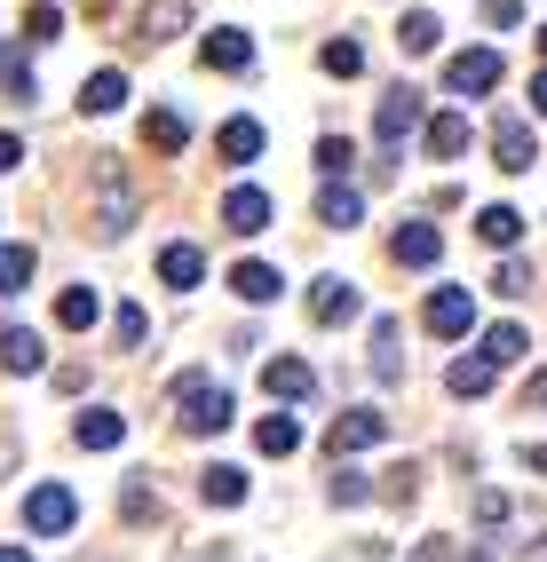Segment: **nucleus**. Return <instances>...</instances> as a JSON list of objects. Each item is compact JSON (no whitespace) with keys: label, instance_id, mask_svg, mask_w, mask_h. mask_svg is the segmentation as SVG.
<instances>
[{"label":"nucleus","instance_id":"5","mask_svg":"<svg viewBox=\"0 0 547 562\" xmlns=\"http://www.w3.org/2000/svg\"><path fill=\"white\" fill-rule=\"evenodd\" d=\"M381 436H389V412L357 404V412H342V420L325 428V452H365V443H381Z\"/></svg>","mask_w":547,"mask_h":562},{"label":"nucleus","instance_id":"9","mask_svg":"<svg viewBox=\"0 0 547 562\" xmlns=\"http://www.w3.org/2000/svg\"><path fill=\"white\" fill-rule=\"evenodd\" d=\"M421 151L428 159H460L468 151V120H460V111H428V120H421Z\"/></svg>","mask_w":547,"mask_h":562},{"label":"nucleus","instance_id":"41","mask_svg":"<svg viewBox=\"0 0 547 562\" xmlns=\"http://www.w3.org/2000/svg\"><path fill=\"white\" fill-rule=\"evenodd\" d=\"M9 167H24V135L0 127V175H9Z\"/></svg>","mask_w":547,"mask_h":562},{"label":"nucleus","instance_id":"32","mask_svg":"<svg viewBox=\"0 0 547 562\" xmlns=\"http://www.w3.org/2000/svg\"><path fill=\"white\" fill-rule=\"evenodd\" d=\"M325 71H334V80H357V71H365V48L357 41H325V56H317Z\"/></svg>","mask_w":547,"mask_h":562},{"label":"nucleus","instance_id":"20","mask_svg":"<svg viewBox=\"0 0 547 562\" xmlns=\"http://www.w3.org/2000/svg\"><path fill=\"white\" fill-rule=\"evenodd\" d=\"M96 317H103L96 285H64V293H56V325H64V333H88Z\"/></svg>","mask_w":547,"mask_h":562},{"label":"nucleus","instance_id":"39","mask_svg":"<svg viewBox=\"0 0 547 562\" xmlns=\"http://www.w3.org/2000/svg\"><path fill=\"white\" fill-rule=\"evenodd\" d=\"M365 492H373V483H365V475H357V468H342V475H334V499H342V507H357V499H365Z\"/></svg>","mask_w":547,"mask_h":562},{"label":"nucleus","instance_id":"28","mask_svg":"<svg viewBox=\"0 0 547 562\" xmlns=\"http://www.w3.org/2000/svg\"><path fill=\"white\" fill-rule=\"evenodd\" d=\"M357 214H365V199L349 191V182H334V191H325V199H317V222H325V231H349V222H357Z\"/></svg>","mask_w":547,"mask_h":562},{"label":"nucleus","instance_id":"31","mask_svg":"<svg viewBox=\"0 0 547 562\" xmlns=\"http://www.w3.org/2000/svg\"><path fill=\"white\" fill-rule=\"evenodd\" d=\"M32 261H41L32 246H0V293H24L32 285Z\"/></svg>","mask_w":547,"mask_h":562},{"label":"nucleus","instance_id":"11","mask_svg":"<svg viewBox=\"0 0 547 562\" xmlns=\"http://www.w3.org/2000/svg\"><path fill=\"white\" fill-rule=\"evenodd\" d=\"M263 389H270L278 404H302V396L317 389V372H310L302 357H270V364H263Z\"/></svg>","mask_w":547,"mask_h":562},{"label":"nucleus","instance_id":"35","mask_svg":"<svg viewBox=\"0 0 547 562\" xmlns=\"http://www.w3.org/2000/svg\"><path fill=\"white\" fill-rule=\"evenodd\" d=\"M24 41H32V48H56V41H64V16H56V9H32V16H24Z\"/></svg>","mask_w":547,"mask_h":562},{"label":"nucleus","instance_id":"33","mask_svg":"<svg viewBox=\"0 0 547 562\" xmlns=\"http://www.w3.org/2000/svg\"><path fill=\"white\" fill-rule=\"evenodd\" d=\"M373 372H381V381H397V372H405V357H397V325H389V317L373 325Z\"/></svg>","mask_w":547,"mask_h":562},{"label":"nucleus","instance_id":"23","mask_svg":"<svg viewBox=\"0 0 547 562\" xmlns=\"http://www.w3.org/2000/svg\"><path fill=\"white\" fill-rule=\"evenodd\" d=\"M492 381H500V364H492V357H453V372H445V389H453V396H484Z\"/></svg>","mask_w":547,"mask_h":562},{"label":"nucleus","instance_id":"16","mask_svg":"<svg viewBox=\"0 0 547 562\" xmlns=\"http://www.w3.org/2000/svg\"><path fill=\"white\" fill-rule=\"evenodd\" d=\"M214 143H223V159H238V167H246V159H263V143H270V135H263V120H246V111H238V120L214 127Z\"/></svg>","mask_w":547,"mask_h":562},{"label":"nucleus","instance_id":"15","mask_svg":"<svg viewBox=\"0 0 547 562\" xmlns=\"http://www.w3.org/2000/svg\"><path fill=\"white\" fill-rule=\"evenodd\" d=\"M199 56H206V71H254V41H246V32H231V24H223V32H206V48H199Z\"/></svg>","mask_w":547,"mask_h":562},{"label":"nucleus","instance_id":"38","mask_svg":"<svg viewBox=\"0 0 547 562\" xmlns=\"http://www.w3.org/2000/svg\"><path fill=\"white\" fill-rule=\"evenodd\" d=\"M492 285L507 293V302H516V293H532V270H524V261H516V254H507V261H500V278H492Z\"/></svg>","mask_w":547,"mask_h":562},{"label":"nucleus","instance_id":"10","mask_svg":"<svg viewBox=\"0 0 547 562\" xmlns=\"http://www.w3.org/2000/svg\"><path fill=\"white\" fill-rule=\"evenodd\" d=\"M159 278H167L175 293H191V285L206 278V254H199L191 238H167V246H159Z\"/></svg>","mask_w":547,"mask_h":562},{"label":"nucleus","instance_id":"45","mask_svg":"<svg viewBox=\"0 0 547 562\" xmlns=\"http://www.w3.org/2000/svg\"><path fill=\"white\" fill-rule=\"evenodd\" d=\"M0 562H32V554H24V547H0Z\"/></svg>","mask_w":547,"mask_h":562},{"label":"nucleus","instance_id":"25","mask_svg":"<svg viewBox=\"0 0 547 562\" xmlns=\"http://www.w3.org/2000/svg\"><path fill=\"white\" fill-rule=\"evenodd\" d=\"M477 238L507 254V246H516V238H524V214H516V206H484V214H477Z\"/></svg>","mask_w":547,"mask_h":562},{"label":"nucleus","instance_id":"29","mask_svg":"<svg viewBox=\"0 0 547 562\" xmlns=\"http://www.w3.org/2000/svg\"><path fill=\"white\" fill-rule=\"evenodd\" d=\"M182 16H191L182 0H152V9H143V32H135V41H152V48H159V41H175V24H182Z\"/></svg>","mask_w":547,"mask_h":562},{"label":"nucleus","instance_id":"36","mask_svg":"<svg viewBox=\"0 0 547 562\" xmlns=\"http://www.w3.org/2000/svg\"><path fill=\"white\" fill-rule=\"evenodd\" d=\"M112 333H120V341L135 349V341H143V333H152V317H143L135 302H120V310H112Z\"/></svg>","mask_w":547,"mask_h":562},{"label":"nucleus","instance_id":"44","mask_svg":"<svg viewBox=\"0 0 547 562\" xmlns=\"http://www.w3.org/2000/svg\"><path fill=\"white\" fill-rule=\"evenodd\" d=\"M532 111H539V120H547V71H539V80H532Z\"/></svg>","mask_w":547,"mask_h":562},{"label":"nucleus","instance_id":"19","mask_svg":"<svg viewBox=\"0 0 547 562\" xmlns=\"http://www.w3.org/2000/svg\"><path fill=\"white\" fill-rule=\"evenodd\" d=\"M120 103H127V71H88V88H80L88 120H103V111H120Z\"/></svg>","mask_w":547,"mask_h":562},{"label":"nucleus","instance_id":"26","mask_svg":"<svg viewBox=\"0 0 547 562\" xmlns=\"http://www.w3.org/2000/svg\"><path fill=\"white\" fill-rule=\"evenodd\" d=\"M0 364H9V372H41V333L9 325V333H0Z\"/></svg>","mask_w":547,"mask_h":562},{"label":"nucleus","instance_id":"12","mask_svg":"<svg viewBox=\"0 0 547 562\" xmlns=\"http://www.w3.org/2000/svg\"><path fill=\"white\" fill-rule=\"evenodd\" d=\"M223 222L238 238H254V231H270V191H254V182H238V191L223 199Z\"/></svg>","mask_w":547,"mask_h":562},{"label":"nucleus","instance_id":"42","mask_svg":"<svg viewBox=\"0 0 547 562\" xmlns=\"http://www.w3.org/2000/svg\"><path fill=\"white\" fill-rule=\"evenodd\" d=\"M477 522H507V499L500 492H477Z\"/></svg>","mask_w":547,"mask_h":562},{"label":"nucleus","instance_id":"24","mask_svg":"<svg viewBox=\"0 0 547 562\" xmlns=\"http://www.w3.org/2000/svg\"><path fill=\"white\" fill-rule=\"evenodd\" d=\"M199 492H206V507H238V499H246V468H231V460H214V468L199 475Z\"/></svg>","mask_w":547,"mask_h":562},{"label":"nucleus","instance_id":"34","mask_svg":"<svg viewBox=\"0 0 547 562\" xmlns=\"http://www.w3.org/2000/svg\"><path fill=\"white\" fill-rule=\"evenodd\" d=\"M349 167H357V151H349V135H325V143H317V175H334V182H342Z\"/></svg>","mask_w":547,"mask_h":562},{"label":"nucleus","instance_id":"43","mask_svg":"<svg viewBox=\"0 0 547 562\" xmlns=\"http://www.w3.org/2000/svg\"><path fill=\"white\" fill-rule=\"evenodd\" d=\"M524 404H547V372H532V381H524Z\"/></svg>","mask_w":547,"mask_h":562},{"label":"nucleus","instance_id":"7","mask_svg":"<svg viewBox=\"0 0 547 562\" xmlns=\"http://www.w3.org/2000/svg\"><path fill=\"white\" fill-rule=\"evenodd\" d=\"M389 254L405 261V270H428V261H445V231H436V222H405V231L389 238Z\"/></svg>","mask_w":547,"mask_h":562},{"label":"nucleus","instance_id":"13","mask_svg":"<svg viewBox=\"0 0 547 562\" xmlns=\"http://www.w3.org/2000/svg\"><path fill=\"white\" fill-rule=\"evenodd\" d=\"M310 317H317V325H349V317H357V285H349V278H317V285H310Z\"/></svg>","mask_w":547,"mask_h":562},{"label":"nucleus","instance_id":"18","mask_svg":"<svg viewBox=\"0 0 547 562\" xmlns=\"http://www.w3.org/2000/svg\"><path fill=\"white\" fill-rule=\"evenodd\" d=\"M278 270H270V261H238V270H231V293H238V302H254V310H263V302H278Z\"/></svg>","mask_w":547,"mask_h":562},{"label":"nucleus","instance_id":"27","mask_svg":"<svg viewBox=\"0 0 547 562\" xmlns=\"http://www.w3.org/2000/svg\"><path fill=\"white\" fill-rule=\"evenodd\" d=\"M524 349H532V333H524L516 317H507V325H492V333H484V349H477V357H492V364H516Z\"/></svg>","mask_w":547,"mask_h":562},{"label":"nucleus","instance_id":"2","mask_svg":"<svg viewBox=\"0 0 547 562\" xmlns=\"http://www.w3.org/2000/svg\"><path fill=\"white\" fill-rule=\"evenodd\" d=\"M500 80H507V56H500V48H460V56L445 64V88H453V95H492Z\"/></svg>","mask_w":547,"mask_h":562},{"label":"nucleus","instance_id":"1","mask_svg":"<svg viewBox=\"0 0 547 562\" xmlns=\"http://www.w3.org/2000/svg\"><path fill=\"white\" fill-rule=\"evenodd\" d=\"M175 412H182V428H191V436H223L238 404H231L223 381H206V372H182V381H175Z\"/></svg>","mask_w":547,"mask_h":562},{"label":"nucleus","instance_id":"37","mask_svg":"<svg viewBox=\"0 0 547 562\" xmlns=\"http://www.w3.org/2000/svg\"><path fill=\"white\" fill-rule=\"evenodd\" d=\"M120 515H127V522H152V515H159V499L143 492V483H127V492H120Z\"/></svg>","mask_w":547,"mask_h":562},{"label":"nucleus","instance_id":"40","mask_svg":"<svg viewBox=\"0 0 547 562\" xmlns=\"http://www.w3.org/2000/svg\"><path fill=\"white\" fill-rule=\"evenodd\" d=\"M484 24H524V0H484Z\"/></svg>","mask_w":547,"mask_h":562},{"label":"nucleus","instance_id":"22","mask_svg":"<svg viewBox=\"0 0 547 562\" xmlns=\"http://www.w3.org/2000/svg\"><path fill=\"white\" fill-rule=\"evenodd\" d=\"M143 143H152V151H182V143H191V111H152V120H143Z\"/></svg>","mask_w":547,"mask_h":562},{"label":"nucleus","instance_id":"3","mask_svg":"<svg viewBox=\"0 0 547 562\" xmlns=\"http://www.w3.org/2000/svg\"><path fill=\"white\" fill-rule=\"evenodd\" d=\"M421 325L436 333V341H460L468 325H477V302H468V285H436L421 302Z\"/></svg>","mask_w":547,"mask_h":562},{"label":"nucleus","instance_id":"14","mask_svg":"<svg viewBox=\"0 0 547 562\" xmlns=\"http://www.w3.org/2000/svg\"><path fill=\"white\" fill-rule=\"evenodd\" d=\"M413 120H421V88H389V95H381V120H373V135H381V151H389V143L405 135Z\"/></svg>","mask_w":547,"mask_h":562},{"label":"nucleus","instance_id":"4","mask_svg":"<svg viewBox=\"0 0 547 562\" xmlns=\"http://www.w3.org/2000/svg\"><path fill=\"white\" fill-rule=\"evenodd\" d=\"M71 522H80V499H71L64 483H41V492L24 499V531H41V539H64Z\"/></svg>","mask_w":547,"mask_h":562},{"label":"nucleus","instance_id":"17","mask_svg":"<svg viewBox=\"0 0 547 562\" xmlns=\"http://www.w3.org/2000/svg\"><path fill=\"white\" fill-rule=\"evenodd\" d=\"M0 88H9L16 103H41V80H32V56H24V41H0Z\"/></svg>","mask_w":547,"mask_h":562},{"label":"nucleus","instance_id":"8","mask_svg":"<svg viewBox=\"0 0 547 562\" xmlns=\"http://www.w3.org/2000/svg\"><path fill=\"white\" fill-rule=\"evenodd\" d=\"M492 159H500L507 175H532V167H539V143H532V127H524V120H500V127H492Z\"/></svg>","mask_w":547,"mask_h":562},{"label":"nucleus","instance_id":"30","mask_svg":"<svg viewBox=\"0 0 547 562\" xmlns=\"http://www.w3.org/2000/svg\"><path fill=\"white\" fill-rule=\"evenodd\" d=\"M436 32H445V24H436L428 9H413L405 24H397V48H405V56H428V48H436Z\"/></svg>","mask_w":547,"mask_h":562},{"label":"nucleus","instance_id":"46","mask_svg":"<svg viewBox=\"0 0 547 562\" xmlns=\"http://www.w3.org/2000/svg\"><path fill=\"white\" fill-rule=\"evenodd\" d=\"M539 56H547V24H539Z\"/></svg>","mask_w":547,"mask_h":562},{"label":"nucleus","instance_id":"6","mask_svg":"<svg viewBox=\"0 0 547 562\" xmlns=\"http://www.w3.org/2000/svg\"><path fill=\"white\" fill-rule=\"evenodd\" d=\"M120 436H127V412H112V404H88L80 420H71V443H80V452H112Z\"/></svg>","mask_w":547,"mask_h":562},{"label":"nucleus","instance_id":"21","mask_svg":"<svg viewBox=\"0 0 547 562\" xmlns=\"http://www.w3.org/2000/svg\"><path fill=\"white\" fill-rule=\"evenodd\" d=\"M294 443H302V420H294V412H270V420L254 428V452H263V460H286Z\"/></svg>","mask_w":547,"mask_h":562}]
</instances>
